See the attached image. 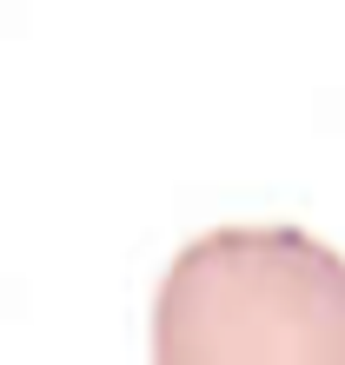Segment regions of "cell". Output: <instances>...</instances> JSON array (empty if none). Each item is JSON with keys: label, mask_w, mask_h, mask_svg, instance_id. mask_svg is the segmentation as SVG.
I'll use <instances>...</instances> for the list:
<instances>
[{"label": "cell", "mask_w": 345, "mask_h": 365, "mask_svg": "<svg viewBox=\"0 0 345 365\" xmlns=\"http://www.w3.org/2000/svg\"><path fill=\"white\" fill-rule=\"evenodd\" d=\"M153 365H345V259L299 226L200 232L160 279Z\"/></svg>", "instance_id": "cell-1"}]
</instances>
